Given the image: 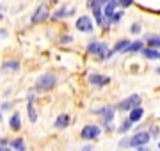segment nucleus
Here are the masks:
<instances>
[{
    "mask_svg": "<svg viewBox=\"0 0 160 151\" xmlns=\"http://www.w3.org/2000/svg\"><path fill=\"white\" fill-rule=\"evenodd\" d=\"M119 4H121L123 7H128V6L132 4V0H119Z\"/></svg>",
    "mask_w": 160,
    "mask_h": 151,
    "instance_id": "obj_26",
    "label": "nucleus"
},
{
    "mask_svg": "<svg viewBox=\"0 0 160 151\" xmlns=\"http://www.w3.org/2000/svg\"><path fill=\"white\" fill-rule=\"evenodd\" d=\"M130 126H132V121H130V119H126V121L119 126V132H121V134H126V132L130 130Z\"/></svg>",
    "mask_w": 160,
    "mask_h": 151,
    "instance_id": "obj_22",
    "label": "nucleus"
},
{
    "mask_svg": "<svg viewBox=\"0 0 160 151\" xmlns=\"http://www.w3.org/2000/svg\"><path fill=\"white\" fill-rule=\"evenodd\" d=\"M116 6H118V0H107V4H105V9H103V18H107V25H109L110 22V16L114 14V9Z\"/></svg>",
    "mask_w": 160,
    "mask_h": 151,
    "instance_id": "obj_10",
    "label": "nucleus"
},
{
    "mask_svg": "<svg viewBox=\"0 0 160 151\" xmlns=\"http://www.w3.org/2000/svg\"><path fill=\"white\" fill-rule=\"evenodd\" d=\"M100 134H102V130H100L98 126H94V124H87V126L82 128V139H86V140L98 139Z\"/></svg>",
    "mask_w": 160,
    "mask_h": 151,
    "instance_id": "obj_7",
    "label": "nucleus"
},
{
    "mask_svg": "<svg viewBox=\"0 0 160 151\" xmlns=\"http://www.w3.org/2000/svg\"><path fill=\"white\" fill-rule=\"evenodd\" d=\"M68 14H73V9H66V7H61L55 14H53V18L55 20H59V18H62V16H68Z\"/></svg>",
    "mask_w": 160,
    "mask_h": 151,
    "instance_id": "obj_18",
    "label": "nucleus"
},
{
    "mask_svg": "<svg viewBox=\"0 0 160 151\" xmlns=\"http://www.w3.org/2000/svg\"><path fill=\"white\" fill-rule=\"evenodd\" d=\"M87 50H89L91 53H94V55H98L100 59H105V57H109V55H110L107 45L102 43V41H91V43H89V46H87Z\"/></svg>",
    "mask_w": 160,
    "mask_h": 151,
    "instance_id": "obj_2",
    "label": "nucleus"
},
{
    "mask_svg": "<svg viewBox=\"0 0 160 151\" xmlns=\"http://www.w3.org/2000/svg\"><path fill=\"white\" fill-rule=\"evenodd\" d=\"M11 146L14 148V149H18V151H23V149H25V142H23V139H16V140H12Z\"/></svg>",
    "mask_w": 160,
    "mask_h": 151,
    "instance_id": "obj_19",
    "label": "nucleus"
},
{
    "mask_svg": "<svg viewBox=\"0 0 160 151\" xmlns=\"http://www.w3.org/2000/svg\"><path fill=\"white\" fill-rule=\"evenodd\" d=\"M0 151H11V149H7L6 144H0Z\"/></svg>",
    "mask_w": 160,
    "mask_h": 151,
    "instance_id": "obj_27",
    "label": "nucleus"
},
{
    "mask_svg": "<svg viewBox=\"0 0 160 151\" xmlns=\"http://www.w3.org/2000/svg\"><path fill=\"white\" fill-rule=\"evenodd\" d=\"M130 121L132 123H137V121H141V117H142V114H144V110L141 109V107H133V109H130Z\"/></svg>",
    "mask_w": 160,
    "mask_h": 151,
    "instance_id": "obj_12",
    "label": "nucleus"
},
{
    "mask_svg": "<svg viewBox=\"0 0 160 151\" xmlns=\"http://www.w3.org/2000/svg\"><path fill=\"white\" fill-rule=\"evenodd\" d=\"M142 53L148 59H160V52H158V50H155V48H144Z\"/></svg>",
    "mask_w": 160,
    "mask_h": 151,
    "instance_id": "obj_15",
    "label": "nucleus"
},
{
    "mask_svg": "<svg viewBox=\"0 0 160 151\" xmlns=\"http://www.w3.org/2000/svg\"><path fill=\"white\" fill-rule=\"evenodd\" d=\"M137 105H141V96H139V94H132L130 98H126V100L121 101L119 109H121V110H130V109L137 107Z\"/></svg>",
    "mask_w": 160,
    "mask_h": 151,
    "instance_id": "obj_8",
    "label": "nucleus"
},
{
    "mask_svg": "<svg viewBox=\"0 0 160 151\" xmlns=\"http://www.w3.org/2000/svg\"><path fill=\"white\" fill-rule=\"evenodd\" d=\"M132 32H133V34H139V32H141V25L139 23H135V25H132Z\"/></svg>",
    "mask_w": 160,
    "mask_h": 151,
    "instance_id": "obj_25",
    "label": "nucleus"
},
{
    "mask_svg": "<svg viewBox=\"0 0 160 151\" xmlns=\"http://www.w3.org/2000/svg\"><path fill=\"white\" fill-rule=\"evenodd\" d=\"M157 71H158V73H160V68H158V70H157Z\"/></svg>",
    "mask_w": 160,
    "mask_h": 151,
    "instance_id": "obj_29",
    "label": "nucleus"
},
{
    "mask_svg": "<svg viewBox=\"0 0 160 151\" xmlns=\"http://www.w3.org/2000/svg\"><path fill=\"white\" fill-rule=\"evenodd\" d=\"M29 117H30V121L36 123V119H38V114L34 112V107H32V101H29Z\"/></svg>",
    "mask_w": 160,
    "mask_h": 151,
    "instance_id": "obj_21",
    "label": "nucleus"
},
{
    "mask_svg": "<svg viewBox=\"0 0 160 151\" xmlns=\"http://www.w3.org/2000/svg\"><path fill=\"white\" fill-rule=\"evenodd\" d=\"M77 29L80 32H86V34H91L92 30H94V23H92V20L89 16H80L77 20Z\"/></svg>",
    "mask_w": 160,
    "mask_h": 151,
    "instance_id": "obj_6",
    "label": "nucleus"
},
{
    "mask_svg": "<svg viewBox=\"0 0 160 151\" xmlns=\"http://www.w3.org/2000/svg\"><path fill=\"white\" fill-rule=\"evenodd\" d=\"M9 124H11L12 130H20V128H22V117H20V114H18V112H14V114H12Z\"/></svg>",
    "mask_w": 160,
    "mask_h": 151,
    "instance_id": "obj_14",
    "label": "nucleus"
},
{
    "mask_svg": "<svg viewBox=\"0 0 160 151\" xmlns=\"http://www.w3.org/2000/svg\"><path fill=\"white\" fill-rule=\"evenodd\" d=\"M2 68H4V70H14V71H18V70H20V64H18V62H4V64H2Z\"/></svg>",
    "mask_w": 160,
    "mask_h": 151,
    "instance_id": "obj_20",
    "label": "nucleus"
},
{
    "mask_svg": "<svg viewBox=\"0 0 160 151\" xmlns=\"http://www.w3.org/2000/svg\"><path fill=\"white\" fill-rule=\"evenodd\" d=\"M48 18H50V9H48L46 4H41L34 11V14H32V23H41V22H45Z\"/></svg>",
    "mask_w": 160,
    "mask_h": 151,
    "instance_id": "obj_5",
    "label": "nucleus"
},
{
    "mask_svg": "<svg viewBox=\"0 0 160 151\" xmlns=\"http://www.w3.org/2000/svg\"><path fill=\"white\" fill-rule=\"evenodd\" d=\"M158 148H160V142H158Z\"/></svg>",
    "mask_w": 160,
    "mask_h": 151,
    "instance_id": "obj_30",
    "label": "nucleus"
},
{
    "mask_svg": "<svg viewBox=\"0 0 160 151\" xmlns=\"http://www.w3.org/2000/svg\"><path fill=\"white\" fill-rule=\"evenodd\" d=\"M107 4V0H89L87 2V6H89V9H92V12H94V18H96V22L100 25L105 23V18H103V12H102V7Z\"/></svg>",
    "mask_w": 160,
    "mask_h": 151,
    "instance_id": "obj_3",
    "label": "nucleus"
},
{
    "mask_svg": "<svg viewBox=\"0 0 160 151\" xmlns=\"http://www.w3.org/2000/svg\"><path fill=\"white\" fill-rule=\"evenodd\" d=\"M0 18H2V14H0Z\"/></svg>",
    "mask_w": 160,
    "mask_h": 151,
    "instance_id": "obj_31",
    "label": "nucleus"
},
{
    "mask_svg": "<svg viewBox=\"0 0 160 151\" xmlns=\"http://www.w3.org/2000/svg\"><path fill=\"white\" fill-rule=\"evenodd\" d=\"M137 151H151V149H149V148H146V146H141Z\"/></svg>",
    "mask_w": 160,
    "mask_h": 151,
    "instance_id": "obj_28",
    "label": "nucleus"
},
{
    "mask_svg": "<svg viewBox=\"0 0 160 151\" xmlns=\"http://www.w3.org/2000/svg\"><path fill=\"white\" fill-rule=\"evenodd\" d=\"M55 75H50V73H45V75H41L38 80H36V89L38 91H50V89L55 87Z\"/></svg>",
    "mask_w": 160,
    "mask_h": 151,
    "instance_id": "obj_1",
    "label": "nucleus"
},
{
    "mask_svg": "<svg viewBox=\"0 0 160 151\" xmlns=\"http://www.w3.org/2000/svg\"><path fill=\"white\" fill-rule=\"evenodd\" d=\"M148 45H151V46H160V37H148Z\"/></svg>",
    "mask_w": 160,
    "mask_h": 151,
    "instance_id": "obj_23",
    "label": "nucleus"
},
{
    "mask_svg": "<svg viewBox=\"0 0 160 151\" xmlns=\"http://www.w3.org/2000/svg\"><path fill=\"white\" fill-rule=\"evenodd\" d=\"M68 123H69V116L68 114H61V116L57 117V121H55V128L62 130V128L68 126Z\"/></svg>",
    "mask_w": 160,
    "mask_h": 151,
    "instance_id": "obj_13",
    "label": "nucleus"
},
{
    "mask_svg": "<svg viewBox=\"0 0 160 151\" xmlns=\"http://www.w3.org/2000/svg\"><path fill=\"white\" fill-rule=\"evenodd\" d=\"M142 50V41H135V43H130L126 46L125 52H141Z\"/></svg>",
    "mask_w": 160,
    "mask_h": 151,
    "instance_id": "obj_16",
    "label": "nucleus"
},
{
    "mask_svg": "<svg viewBox=\"0 0 160 151\" xmlns=\"http://www.w3.org/2000/svg\"><path fill=\"white\" fill-rule=\"evenodd\" d=\"M149 139H151V135H149L148 132H139V134H135L130 140H126L125 146H130V148H141V146L148 144Z\"/></svg>",
    "mask_w": 160,
    "mask_h": 151,
    "instance_id": "obj_4",
    "label": "nucleus"
},
{
    "mask_svg": "<svg viewBox=\"0 0 160 151\" xmlns=\"http://www.w3.org/2000/svg\"><path fill=\"white\" fill-rule=\"evenodd\" d=\"M0 119H2V116H0Z\"/></svg>",
    "mask_w": 160,
    "mask_h": 151,
    "instance_id": "obj_32",
    "label": "nucleus"
},
{
    "mask_svg": "<svg viewBox=\"0 0 160 151\" xmlns=\"http://www.w3.org/2000/svg\"><path fill=\"white\" fill-rule=\"evenodd\" d=\"M121 18H123V12H114V14L110 16V22H112V23H118Z\"/></svg>",
    "mask_w": 160,
    "mask_h": 151,
    "instance_id": "obj_24",
    "label": "nucleus"
},
{
    "mask_svg": "<svg viewBox=\"0 0 160 151\" xmlns=\"http://www.w3.org/2000/svg\"><path fill=\"white\" fill-rule=\"evenodd\" d=\"M89 80H91L92 85H105V84H109V76H102V75H98V73H92L91 76H89Z\"/></svg>",
    "mask_w": 160,
    "mask_h": 151,
    "instance_id": "obj_11",
    "label": "nucleus"
},
{
    "mask_svg": "<svg viewBox=\"0 0 160 151\" xmlns=\"http://www.w3.org/2000/svg\"><path fill=\"white\" fill-rule=\"evenodd\" d=\"M128 45H130V41H128V39H121V41H118V45L114 46V52H125Z\"/></svg>",
    "mask_w": 160,
    "mask_h": 151,
    "instance_id": "obj_17",
    "label": "nucleus"
},
{
    "mask_svg": "<svg viewBox=\"0 0 160 151\" xmlns=\"http://www.w3.org/2000/svg\"><path fill=\"white\" fill-rule=\"evenodd\" d=\"M94 114L103 116V119H105V121L110 123L112 119H114V107H102V109H96V110H94Z\"/></svg>",
    "mask_w": 160,
    "mask_h": 151,
    "instance_id": "obj_9",
    "label": "nucleus"
}]
</instances>
